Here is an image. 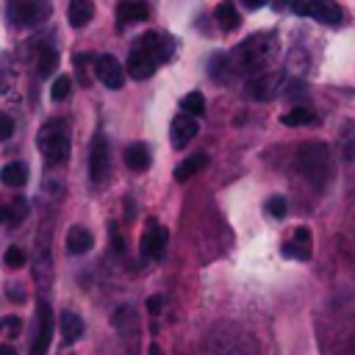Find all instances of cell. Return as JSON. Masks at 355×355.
Returning a JSON list of instances; mask_svg holds the SVG:
<instances>
[{"label":"cell","instance_id":"5","mask_svg":"<svg viewBox=\"0 0 355 355\" xmlns=\"http://www.w3.org/2000/svg\"><path fill=\"white\" fill-rule=\"evenodd\" d=\"M39 150L47 164H64L69 158V128L64 119H50L39 128Z\"/></svg>","mask_w":355,"mask_h":355},{"label":"cell","instance_id":"32","mask_svg":"<svg viewBox=\"0 0 355 355\" xmlns=\"http://www.w3.org/2000/svg\"><path fill=\"white\" fill-rule=\"evenodd\" d=\"M111 244H114V250H116V252H125V241H122V236H119V230H116V227L111 230Z\"/></svg>","mask_w":355,"mask_h":355},{"label":"cell","instance_id":"24","mask_svg":"<svg viewBox=\"0 0 355 355\" xmlns=\"http://www.w3.org/2000/svg\"><path fill=\"white\" fill-rule=\"evenodd\" d=\"M280 122L288 125V128H300V125H311V122H316V114H313L311 108H305V105H297V108L286 111V114L280 116Z\"/></svg>","mask_w":355,"mask_h":355},{"label":"cell","instance_id":"19","mask_svg":"<svg viewBox=\"0 0 355 355\" xmlns=\"http://www.w3.org/2000/svg\"><path fill=\"white\" fill-rule=\"evenodd\" d=\"M0 183L8 186V189H19L28 183V166L22 161H11L0 169Z\"/></svg>","mask_w":355,"mask_h":355},{"label":"cell","instance_id":"4","mask_svg":"<svg viewBox=\"0 0 355 355\" xmlns=\"http://www.w3.org/2000/svg\"><path fill=\"white\" fill-rule=\"evenodd\" d=\"M205 355H258V344L247 330L222 324L208 336Z\"/></svg>","mask_w":355,"mask_h":355},{"label":"cell","instance_id":"14","mask_svg":"<svg viewBox=\"0 0 355 355\" xmlns=\"http://www.w3.org/2000/svg\"><path fill=\"white\" fill-rule=\"evenodd\" d=\"M280 252H283L286 258L308 261V258H311V230H308V227H297V230H294V239L283 241Z\"/></svg>","mask_w":355,"mask_h":355},{"label":"cell","instance_id":"26","mask_svg":"<svg viewBox=\"0 0 355 355\" xmlns=\"http://www.w3.org/2000/svg\"><path fill=\"white\" fill-rule=\"evenodd\" d=\"M180 108H183L186 114H191V116H202V114H205V97H202L200 92H189V94L180 100Z\"/></svg>","mask_w":355,"mask_h":355},{"label":"cell","instance_id":"22","mask_svg":"<svg viewBox=\"0 0 355 355\" xmlns=\"http://www.w3.org/2000/svg\"><path fill=\"white\" fill-rule=\"evenodd\" d=\"M214 17H216V25H219L222 31H236L239 22H241V14L236 11V6H233L230 0H222V3L216 6Z\"/></svg>","mask_w":355,"mask_h":355},{"label":"cell","instance_id":"29","mask_svg":"<svg viewBox=\"0 0 355 355\" xmlns=\"http://www.w3.org/2000/svg\"><path fill=\"white\" fill-rule=\"evenodd\" d=\"M266 211H269L275 219H283V216H286V211H288V205H286V197H280V194H272V197L266 200Z\"/></svg>","mask_w":355,"mask_h":355},{"label":"cell","instance_id":"10","mask_svg":"<svg viewBox=\"0 0 355 355\" xmlns=\"http://www.w3.org/2000/svg\"><path fill=\"white\" fill-rule=\"evenodd\" d=\"M283 89H286V80H283L280 72H261L247 86V92H250L252 100H275Z\"/></svg>","mask_w":355,"mask_h":355},{"label":"cell","instance_id":"18","mask_svg":"<svg viewBox=\"0 0 355 355\" xmlns=\"http://www.w3.org/2000/svg\"><path fill=\"white\" fill-rule=\"evenodd\" d=\"M92 17H94V3H92V0H69L67 19H69L72 28H83V25H89Z\"/></svg>","mask_w":355,"mask_h":355},{"label":"cell","instance_id":"36","mask_svg":"<svg viewBox=\"0 0 355 355\" xmlns=\"http://www.w3.org/2000/svg\"><path fill=\"white\" fill-rule=\"evenodd\" d=\"M266 0H244V6H250V8H258V6H263Z\"/></svg>","mask_w":355,"mask_h":355},{"label":"cell","instance_id":"34","mask_svg":"<svg viewBox=\"0 0 355 355\" xmlns=\"http://www.w3.org/2000/svg\"><path fill=\"white\" fill-rule=\"evenodd\" d=\"M0 355H17V349L11 344H0Z\"/></svg>","mask_w":355,"mask_h":355},{"label":"cell","instance_id":"33","mask_svg":"<svg viewBox=\"0 0 355 355\" xmlns=\"http://www.w3.org/2000/svg\"><path fill=\"white\" fill-rule=\"evenodd\" d=\"M161 305H164V297H150V300H147V311H150V313H158Z\"/></svg>","mask_w":355,"mask_h":355},{"label":"cell","instance_id":"23","mask_svg":"<svg viewBox=\"0 0 355 355\" xmlns=\"http://www.w3.org/2000/svg\"><path fill=\"white\" fill-rule=\"evenodd\" d=\"M28 214L25 197H14L8 202H0V222H19Z\"/></svg>","mask_w":355,"mask_h":355},{"label":"cell","instance_id":"17","mask_svg":"<svg viewBox=\"0 0 355 355\" xmlns=\"http://www.w3.org/2000/svg\"><path fill=\"white\" fill-rule=\"evenodd\" d=\"M92 244H94V236H92L86 227H80V225L69 227V233H67V252L83 255V252L92 250Z\"/></svg>","mask_w":355,"mask_h":355},{"label":"cell","instance_id":"2","mask_svg":"<svg viewBox=\"0 0 355 355\" xmlns=\"http://www.w3.org/2000/svg\"><path fill=\"white\" fill-rule=\"evenodd\" d=\"M277 36L272 31H261V33H252L247 36L244 42H239L233 47V67L241 69V72H261L275 55H277Z\"/></svg>","mask_w":355,"mask_h":355},{"label":"cell","instance_id":"6","mask_svg":"<svg viewBox=\"0 0 355 355\" xmlns=\"http://www.w3.org/2000/svg\"><path fill=\"white\" fill-rule=\"evenodd\" d=\"M8 22L17 28H33L39 22H44L53 11L50 0H8Z\"/></svg>","mask_w":355,"mask_h":355},{"label":"cell","instance_id":"3","mask_svg":"<svg viewBox=\"0 0 355 355\" xmlns=\"http://www.w3.org/2000/svg\"><path fill=\"white\" fill-rule=\"evenodd\" d=\"M297 169L300 175L313 186V189H324L333 178V158L324 141H305L297 150Z\"/></svg>","mask_w":355,"mask_h":355},{"label":"cell","instance_id":"7","mask_svg":"<svg viewBox=\"0 0 355 355\" xmlns=\"http://www.w3.org/2000/svg\"><path fill=\"white\" fill-rule=\"evenodd\" d=\"M291 8L300 17H311L322 25H338L341 22V8L333 0H291Z\"/></svg>","mask_w":355,"mask_h":355},{"label":"cell","instance_id":"31","mask_svg":"<svg viewBox=\"0 0 355 355\" xmlns=\"http://www.w3.org/2000/svg\"><path fill=\"white\" fill-rule=\"evenodd\" d=\"M11 133H14V119H11L8 114H3V111H0V141L11 139Z\"/></svg>","mask_w":355,"mask_h":355},{"label":"cell","instance_id":"12","mask_svg":"<svg viewBox=\"0 0 355 355\" xmlns=\"http://www.w3.org/2000/svg\"><path fill=\"white\" fill-rule=\"evenodd\" d=\"M50 341H53V311L42 300L39 302V333H36V341L31 344V355H44Z\"/></svg>","mask_w":355,"mask_h":355},{"label":"cell","instance_id":"9","mask_svg":"<svg viewBox=\"0 0 355 355\" xmlns=\"http://www.w3.org/2000/svg\"><path fill=\"white\" fill-rule=\"evenodd\" d=\"M166 241H169L166 227H164V225H158L155 219H147L144 233H141V255H144V258H150V261L164 258V252H166Z\"/></svg>","mask_w":355,"mask_h":355},{"label":"cell","instance_id":"16","mask_svg":"<svg viewBox=\"0 0 355 355\" xmlns=\"http://www.w3.org/2000/svg\"><path fill=\"white\" fill-rule=\"evenodd\" d=\"M58 330H61V338H64L67 344H72V341H78V338L83 336V319H80L75 311H61V316H58Z\"/></svg>","mask_w":355,"mask_h":355},{"label":"cell","instance_id":"11","mask_svg":"<svg viewBox=\"0 0 355 355\" xmlns=\"http://www.w3.org/2000/svg\"><path fill=\"white\" fill-rule=\"evenodd\" d=\"M94 75L108 89H122V83H125V69L114 55H97L94 58Z\"/></svg>","mask_w":355,"mask_h":355},{"label":"cell","instance_id":"13","mask_svg":"<svg viewBox=\"0 0 355 355\" xmlns=\"http://www.w3.org/2000/svg\"><path fill=\"white\" fill-rule=\"evenodd\" d=\"M197 136V122H194V116L191 114H178L175 119H172V128H169V141H172V147H186L191 139Z\"/></svg>","mask_w":355,"mask_h":355},{"label":"cell","instance_id":"25","mask_svg":"<svg viewBox=\"0 0 355 355\" xmlns=\"http://www.w3.org/2000/svg\"><path fill=\"white\" fill-rule=\"evenodd\" d=\"M55 67H58V53H55L53 47L39 50V58H36V72H39L42 78H50V75L55 72Z\"/></svg>","mask_w":355,"mask_h":355},{"label":"cell","instance_id":"35","mask_svg":"<svg viewBox=\"0 0 355 355\" xmlns=\"http://www.w3.org/2000/svg\"><path fill=\"white\" fill-rule=\"evenodd\" d=\"M147 355H164V349H161L158 344H150V349H147Z\"/></svg>","mask_w":355,"mask_h":355},{"label":"cell","instance_id":"8","mask_svg":"<svg viewBox=\"0 0 355 355\" xmlns=\"http://www.w3.org/2000/svg\"><path fill=\"white\" fill-rule=\"evenodd\" d=\"M111 172V153H108V141L103 133H94L92 147H89V178L94 183H103Z\"/></svg>","mask_w":355,"mask_h":355},{"label":"cell","instance_id":"21","mask_svg":"<svg viewBox=\"0 0 355 355\" xmlns=\"http://www.w3.org/2000/svg\"><path fill=\"white\" fill-rule=\"evenodd\" d=\"M125 166L133 169V172H144L150 166V150H147V144H141V141L130 144L125 150Z\"/></svg>","mask_w":355,"mask_h":355},{"label":"cell","instance_id":"30","mask_svg":"<svg viewBox=\"0 0 355 355\" xmlns=\"http://www.w3.org/2000/svg\"><path fill=\"white\" fill-rule=\"evenodd\" d=\"M19 330H22V319H19V316H6V319H0V333H6V336H19Z\"/></svg>","mask_w":355,"mask_h":355},{"label":"cell","instance_id":"1","mask_svg":"<svg viewBox=\"0 0 355 355\" xmlns=\"http://www.w3.org/2000/svg\"><path fill=\"white\" fill-rule=\"evenodd\" d=\"M172 53H175V39L169 33H158V31L141 33L128 53V75L133 80H147L161 64L172 58Z\"/></svg>","mask_w":355,"mask_h":355},{"label":"cell","instance_id":"28","mask_svg":"<svg viewBox=\"0 0 355 355\" xmlns=\"http://www.w3.org/2000/svg\"><path fill=\"white\" fill-rule=\"evenodd\" d=\"M3 261H6L8 269H22L25 266V250L22 247H8L6 255H3Z\"/></svg>","mask_w":355,"mask_h":355},{"label":"cell","instance_id":"20","mask_svg":"<svg viewBox=\"0 0 355 355\" xmlns=\"http://www.w3.org/2000/svg\"><path fill=\"white\" fill-rule=\"evenodd\" d=\"M205 164H208V155H205V153H194V155L183 158V161L175 166V178L183 183V180L194 178L197 172H202V169H205Z\"/></svg>","mask_w":355,"mask_h":355},{"label":"cell","instance_id":"15","mask_svg":"<svg viewBox=\"0 0 355 355\" xmlns=\"http://www.w3.org/2000/svg\"><path fill=\"white\" fill-rule=\"evenodd\" d=\"M147 6L139 3V0H125L116 6V22L125 28V25H133V22H144L147 19Z\"/></svg>","mask_w":355,"mask_h":355},{"label":"cell","instance_id":"27","mask_svg":"<svg viewBox=\"0 0 355 355\" xmlns=\"http://www.w3.org/2000/svg\"><path fill=\"white\" fill-rule=\"evenodd\" d=\"M72 94V78L69 75H58L55 80H53V86H50V97L55 100V103H61V100H67Z\"/></svg>","mask_w":355,"mask_h":355}]
</instances>
